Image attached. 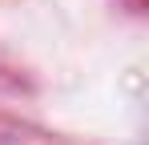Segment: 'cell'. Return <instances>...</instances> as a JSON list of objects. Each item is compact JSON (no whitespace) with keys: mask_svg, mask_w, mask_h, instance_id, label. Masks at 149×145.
<instances>
[]
</instances>
